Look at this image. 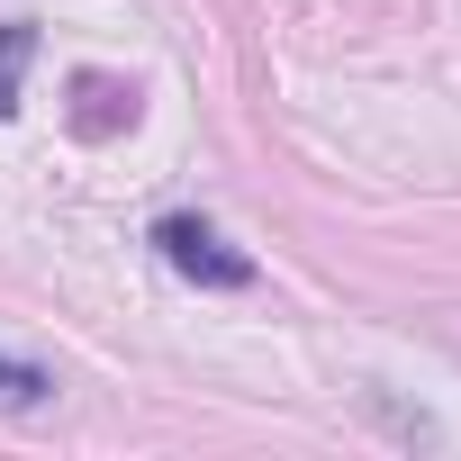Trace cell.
Masks as SVG:
<instances>
[{
  "instance_id": "6da1fadb",
  "label": "cell",
  "mask_w": 461,
  "mask_h": 461,
  "mask_svg": "<svg viewBox=\"0 0 461 461\" xmlns=\"http://www.w3.org/2000/svg\"><path fill=\"white\" fill-rule=\"evenodd\" d=\"M154 254H163L181 281H199V290H254V254H236L208 217H163V226H154Z\"/></svg>"
},
{
  "instance_id": "7a4b0ae2",
  "label": "cell",
  "mask_w": 461,
  "mask_h": 461,
  "mask_svg": "<svg viewBox=\"0 0 461 461\" xmlns=\"http://www.w3.org/2000/svg\"><path fill=\"white\" fill-rule=\"evenodd\" d=\"M73 100H82V109H73V127H82V136H118V127H136V91H127V82H109V73H82V82H73Z\"/></svg>"
},
{
  "instance_id": "3957f363",
  "label": "cell",
  "mask_w": 461,
  "mask_h": 461,
  "mask_svg": "<svg viewBox=\"0 0 461 461\" xmlns=\"http://www.w3.org/2000/svg\"><path fill=\"white\" fill-rule=\"evenodd\" d=\"M28 64H37V19H0V118H19Z\"/></svg>"
},
{
  "instance_id": "277c9868",
  "label": "cell",
  "mask_w": 461,
  "mask_h": 461,
  "mask_svg": "<svg viewBox=\"0 0 461 461\" xmlns=\"http://www.w3.org/2000/svg\"><path fill=\"white\" fill-rule=\"evenodd\" d=\"M46 398H55L46 362H10V353H0V407H46Z\"/></svg>"
}]
</instances>
